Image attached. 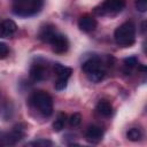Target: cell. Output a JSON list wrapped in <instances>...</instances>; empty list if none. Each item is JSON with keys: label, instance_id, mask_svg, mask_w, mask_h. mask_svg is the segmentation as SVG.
I'll return each instance as SVG.
<instances>
[{"label": "cell", "instance_id": "7a4b0ae2", "mask_svg": "<svg viewBox=\"0 0 147 147\" xmlns=\"http://www.w3.org/2000/svg\"><path fill=\"white\" fill-rule=\"evenodd\" d=\"M44 7V0H15L11 11L20 17H30L38 14Z\"/></svg>", "mask_w": 147, "mask_h": 147}, {"label": "cell", "instance_id": "ba28073f", "mask_svg": "<svg viewBox=\"0 0 147 147\" xmlns=\"http://www.w3.org/2000/svg\"><path fill=\"white\" fill-rule=\"evenodd\" d=\"M103 138V130L98 125H90L85 131V139L90 144H98Z\"/></svg>", "mask_w": 147, "mask_h": 147}, {"label": "cell", "instance_id": "44dd1931", "mask_svg": "<svg viewBox=\"0 0 147 147\" xmlns=\"http://www.w3.org/2000/svg\"><path fill=\"white\" fill-rule=\"evenodd\" d=\"M67 84H68V80L67 79H56V82H55V90L56 91H62V90H64L65 87H67Z\"/></svg>", "mask_w": 147, "mask_h": 147}, {"label": "cell", "instance_id": "7c38bea8", "mask_svg": "<svg viewBox=\"0 0 147 147\" xmlns=\"http://www.w3.org/2000/svg\"><path fill=\"white\" fill-rule=\"evenodd\" d=\"M54 72L59 79H67L68 80L72 74V69L70 67L63 65L61 63H54Z\"/></svg>", "mask_w": 147, "mask_h": 147}, {"label": "cell", "instance_id": "6da1fadb", "mask_svg": "<svg viewBox=\"0 0 147 147\" xmlns=\"http://www.w3.org/2000/svg\"><path fill=\"white\" fill-rule=\"evenodd\" d=\"M115 42L121 47H130L136 41V25L127 21L122 23L114 32Z\"/></svg>", "mask_w": 147, "mask_h": 147}, {"label": "cell", "instance_id": "9c48e42d", "mask_svg": "<svg viewBox=\"0 0 147 147\" xmlns=\"http://www.w3.org/2000/svg\"><path fill=\"white\" fill-rule=\"evenodd\" d=\"M59 31L56 30V26L53 25V24H46V25H42L38 32V38L44 41V42H47V44H51V41L53 40V38L56 36Z\"/></svg>", "mask_w": 147, "mask_h": 147}, {"label": "cell", "instance_id": "ffe728a7", "mask_svg": "<svg viewBox=\"0 0 147 147\" xmlns=\"http://www.w3.org/2000/svg\"><path fill=\"white\" fill-rule=\"evenodd\" d=\"M8 54H9V47L7 46V44L0 41V60L6 59Z\"/></svg>", "mask_w": 147, "mask_h": 147}, {"label": "cell", "instance_id": "8fae6325", "mask_svg": "<svg viewBox=\"0 0 147 147\" xmlns=\"http://www.w3.org/2000/svg\"><path fill=\"white\" fill-rule=\"evenodd\" d=\"M17 30V25L13 20H5L0 22V38H9Z\"/></svg>", "mask_w": 147, "mask_h": 147}, {"label": "cell", "instance_id": "30bf717a", "mask_svg": "<svg viewBox=\"0 0 147 147\" xmlns=\"http://www.w3.org/2000/svg\"><path fill=\"white\" fill-rule=\"evenodd\" d=\"M98 25L96 20L91 15H84L78 20V28L83 32H92Z\"/></svg>", "mask_w": 147, "mask_h": 147}, {"label": "cell", "instance_id": "ac0fdd59", "mask_svg": "<svg viewBox=\"0 0 147 147\" xmlns=\"http://www.w3.org/2000/svg\"><path fill=\"white\" fill-rule=\"evenodd\" d=\"M68 122H69L70 126H72V127L78 126V125L80 124V122H82V115H80L79 113H74V114L69 117Z\"/></svg>", "mask_w": 147, "mask_h": 147}, {"label": "cell", "instance_id": "3957f363", "mask_svg": "<svg viewBox=\"0 0 147 147\" xmlns=\"http://www.w3.org/2000/svg\"><path fill=\"white\" fill-rule=\"evenodd\" d=\"M82 70L93 83L101 82L106 76V69L98 56H92L85 60L82 64Z\"/></svg>", "mask_w": 147, "mask_h": 147}, {"label": "cell", "instance_id": "8992f818", "mask_svg": "<svg viewBox=\"0 0 147 147\" xmlns=\"http://www.w3.org/2000/svg\"><path fill=\"white\" fill-rule=\"evenodd\" d=\"M51 46L53 52H55L56 54H63L69 49V40L67 36L57 32L56 36L51 41Z\"/></svg>", "mask_w": 147, "mask_h": 147}, {"label": "cell", "instance_id": "4fadbf2b", "mask_svg": "<svg viewBox=\"0 0 147 147\" xmlns=\"http://www.w3.org/2000/svg\"><path fill=\"white\" fill-rule=\"evenodd\" d=\"M95 109H96V111H98L100 115H102V116H105V117H109V116H111V114H113V106H111V103H110L109 101H107V100H100V101L96 103Z\"/></svg>", "mask_w": 147, "mask_h": 147}, {"label": "cell", "instance_id": "7402d4cb", "mask_svg": "<svg viewBox=\"0 0 147 147\" xmlns=\"http://www.w3.org/2000/svg\"><path fill=\"white\" fill-rule=\"evenodd\" d=\"M145 23H146V22L144 21V22H142V25H141V31H142V32H145Z\"/></svg>", "mask_w": 147, "mask_h": 147}, {"label": "cell", "instance_id": "e0dca14e", "mask_svg": "<svg viewBox=\"0 0 147 147\" xmlns=\"http://www.w3.org/2000/svg\"><path fill=\"white\" fill-rule=\"evenodd\" d=\"M52 145H53V142L48 139H38V140L30 141L26 144V146H36V147H49Z\"/></svg>", "mask_w": 147, "mask_h": 147}, {"label": "cell", "instance_id": "9a60e30c", "mask_svg": "<svg viewBox=\"0 0 147 147\" xmlns=\"http://www.w3.org/2000/svg\"><path fill=\"white\" fill-rule=\"evenodd\" d=\"M65 122H67V115H65L64 113H59L56 119L53 122V125H52L53 131H55V132H60V131L64 127Z\"/></svg>", "mask_w": 147, "mask_h": 147}, {"label": "cell", "instance_id": "5b68a950", "mask_svg": "<svg viewBox=\"0 0 147 147\" xmlns=\"http://www.w3.org/2000/svg\"><path fill=\"white\" fill-rule=\"evenodd\" d=\"M125 0H105L96 6L93 11L98 16H115L125 8Z\"/></svg>", "mask_w": 147, "mask_h": 147}, {"label": "cell", "instance_id": "277c9868", "mask_svg": "<svg viewBox=\"0 0 147 147\" xmlns=\"http://www.w3.org/2000/svg\"><path fill=\"white\" fill-rule=\"evenodd\" d=\"M30 102L32 103V106L36 109H38V111L42 116L48 117L53 114V99L47 92L36 91L31 95Z\"/></svg>", "mask_w": 147, "mask_h": 147}, {"label": "cell", "instance_id": "d6986e66", "mask_svg": "<svg viewBox=\"0 0 147 147\" xmlns=\"http://www.w3.org/2000/svg\"><path fill=\"white\" fill-rule=\"evenodd\" d=\"M134 5L137 10L140 13H145L147 10V0H136Z\"/></svg>", "mask_w": 147, "mask_h": 147}, {"label": "cell", "instance_id": "2e32d148", "mask_svg": "<svg viewBox=\"0 0 147 147\" xmlns=\"http://www.w3.org/2000/svg\"><path fill=\"white\" fill-rule=\"evenodd\" d=\"M126 137H127V139L131 140V141H138V140L141 139L142 133H141L140 129H138V127H131V129H129V131L126 132Z\"/></svg>", "mask_w": 147, "mask_h": 147}, {"label": "cell", "instance_id": "5bb4252c", "mask_svg": "<svg viewBox=\"0 0 147 147\" xmlns=\"http://www.w3.org/2000/svg\"><path fill=\"white\" fill-rule=\"evenodd\" d=\"M123 63H124V74L125 75H130L131 71L138 65V57L132 55V56H129V57H125L123 60Z\"/></svg>", "mask_w": 147, "mask_h": 147}, {"label": "cell", "instance_id": "52a82bcc", "mask_svg": "<svg viewBox=\"0 0 147 147\" xmlns=\"http://www.w3.org/2000/svg\"><path fill=\"white\" fill-rule=\"evenodd\" d=\"M29 76L31 78V80L33 82H41L46 78L47 76V68L44 63L37 62L33 63L30 67V71H29Z\"/></svg>", "mask_w": 147, "mask_h": 147}]
</instances>
